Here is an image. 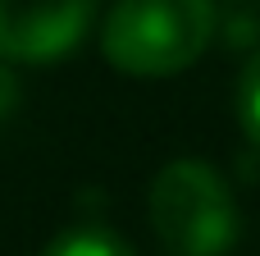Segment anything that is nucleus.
<instances>
[{
	"instance_id": "nucleus-4",
	"label": "nucleus",
	"mask_w": 260,
	"mask_h": 256,
	"mask_svg": "<svg viewBox=\"0 0 260 256\" xmlns=\"http://www.w3.org/2000/svg\"><path fill=\"white\" fill-rule=\"evenodd\" d=\"M41 256H133V247H128L119 234H110V229L78 224V229L59 234V238H55Z\"/></svg>"
},
{
	"instance_id": "nucleus-1",
	"label": "nucleus",
	"mask_w": 260,
	"mask_h": 256,
	"mask_svg": "<svg viewBox=\"0 0 260 256\" xmlns=\"http://www.w3.org/2000/svg\"><path fill=\"white\" fill-rule=\"evenodd\" d=\"M215 0H114L101 27L105 60L128 78H169L206 55Z\"/></svg>"
},
{
	"instance_id": "nucleus-3",
	"label": "nucleus",
	"mask_w": 260,
	"mask_h": 256,
	"mask_svg": "<svg viewBox=\"0 0 260 256\" xmlns=\"http://www.w3.org/2000/svg\"><path fill=\"white\" fill-rule=\"evenodd\" d=\"M96 18V0H0V60H59Z\"/></svg>"
},
{
	"instance_id": "nucleus-2",
	"label": "nucleus",
	"mask_w": 260,
	"mask_h": 256,
	"mask_svg": "<svg viewBox=\"0 0 260 256\" xmlns=\"http://www.w3.org/2000/svg\"><path fill=\"white\" fill-rule=\"evenodd\" d=\"M151 229L169 256H224L238 243V206L206 160H169L146 197Z\"/></svg>"
},
{
	"instance_id": "nucleus-6",
	"label": "nucleus",
	"mask_w": 260,
	"mask_h": 256,
	"mask_svg": "<svg viewBox=\"0 0 260 256\" xmlns=\"http://www.w3.org/2000/svg\"><path fill=\"white\" fill-rule=\"evenodd\" d=\"M14 105H18V78H14V73L0 64V119H5Z\"/></svg>"
},
{
	"instance_id": "nucleus-5",
	"label": "nucleus",
	"mask_w": 260,
	"mask_h": 256,
	"mask_svg": "<svg viewBox=\"0 0 260 256\" xmlns=\"http://www.w3.org/2000/svg\"><path fill=\"white\" fill-rule=\"evenodd\" d=\"M238 119H242V133L251 137V147L260 151V46L251 50V60L238 78Z\"/></svg>"
}]
</instances>
